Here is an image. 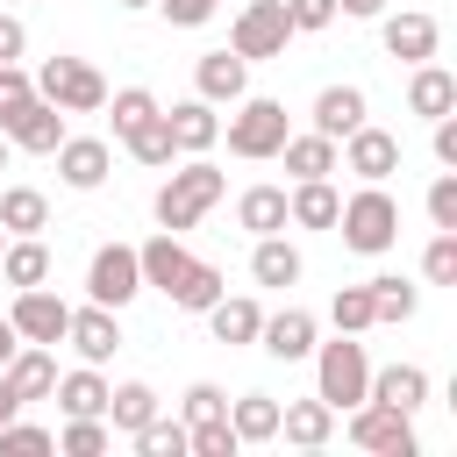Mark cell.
Here are the masks:
<instances>
[{
  "label": "cell",
  "instance_id": "1",
  "mask_svg": "<svg viewBox=\"0 0 457 457\" xmlns=\"http://www.w3.org/2000/svg\"><path fill=\"white\" fill-rule=\"evenodd\" d=\"M136 264H143V286H157L171 307H193V314H200V307H214V300L228 293V278H221L214 264H200L171 228H157V236L136 250Z\"/></svg>",
  "mask_w": 457,
  "mask_h": 457
},
{
  "label": "cell",
  "instance_id": "2",
  "mask_svg": "<svg viewBox=\"0 0 457 457\" xmlns=\"http://www.w3.org/2000/svg\"><path fill=\"white\" fill-rule=\"evenodd\" d=\"M336 228H343V243H350L357 257H386V250L400 243V200H393L386 186H357V193L336 207Z\"/></svg>",
  "mask_w": 457,
  "mask_h": 457
},
{
  "label": "cell",
  "instance_id": "3",
  "mask_svg": "<svg viewBox=\"0 0 457 457\" xmlns=\"http://www.w3.org/2000/svg\"><path fill=\"white\" fill-rule=\"evenodd\" d=\"M221 193H228V179H221L207 157H193V164H179V171L157 186V221L179 236V228H193V221H200V214H207Z\"/></svg>",
  "mask_w": 457,
  "mask_h": 457
},
{
  "label": "cell",
  "instance_id": "4",
  "mask_svg": "<svg viewBox=\"0 0 457 457\" xmlns=\"http://www.w3.org/2000/svg\"><path fill=\"white\" fill-rule=\"evenodd\" d=\"M364 386H371V364H364V343H350V336H336V343H314V393L343 414V407H357L364 400Z\"/></svg>",
  "mask_w": 457,
  "mask_h": 457
},
{
  "label": "cell",
  "instance_id": "5",
  "mask_svg": "<svg viewBox=\"0 0 457 457\" xmlns=\"http://www.w3.org/2000/svg\"><path fill=\"white\" fill-rule=\"evenodd\" d=\"M36 93H43L50 107H64V114H100V107H107V79H100L86 57H50V64L36 71Z\"/></svg>",
  "mask_w": 457,
  "mask_h": 457
},
{
  "label": "cell",
  "instance_id": "6",
  "mask_svg": "<svg viewBox=\"0 0 457 457\" xmlns=\"http://www.w3.org/2000/svg\"><path fill=\"white\" fill-rule=\"evenodd\" d=\"M293 43V21H286V0H243L236 29H228V50L243 64H264V57H286Z\"/></svg>",
  "mask_w": 457,
  "mask_h": 457
},
{
  "label": "cell",
  "instance_id": "7",
  "mask_svg": "<svg viewBox=\"0 0 457 457\" xmlns=\"http://www.w3.org/2000/svg\"><path fill=\"white\" fill-rule=\"evenodd\" d=\"M286 136H293V129H286V107H278V100H264V93H257V100H250V93L236 100V114H228V150H236V157H250V164H257V157H278Z\"/></svg>",
  "mask_w": 457,
  "mask_h": 457
},
{
  "label": "cell",
  "instance_id": "8",
  "mask_svg": "<svg viewBox=\"0 0 457 457\" xmlns=\"http://www.w3.org/2000/svg\"><path fill=\"white\" fill-rule=\"evenodd\" d=\"M350 443L371 450V457H414V450H421V443H414V414H400V407H386V400H357V407H350Z\"/></svg>",
  "mask_w": 457,
  "mask_h": 457
},
{
  "label": "cell",
  "instance_id": "9",
  "mask_svg": "<svg viewBox=\"0 0 457 457\" xmlns=\"http://www.w3.org/2000/svg\"><path fill=\"white\" fill-rule=\"evenodd\" d=\"M136 293H143V264H136V250H129V243H100L93 264H86V300L121 314Z\"/></svg>",
  "mask_w": 457,
  "mask_h": 457
},
{
  "label": "cell",
  "instance_id": "10",
  "mask_svg": "<svg viewBox=\"0 0 457 457\" xmlns=\"http://www.w3.org/2000/svg\"><path fill=\"white\" fill-rule=\"evenodd\" d=\"M0 136H7L14 150H29V157H50V150L64 143V107H50L43 93H29V100L0 121Z\"/></svg>",
  "mask_w": 457,
  "mask_h": 457
},
{
  "label": "cell",
  "instance_id": "11",
  "mask_svg": "<svg viewBox=\"0 0 457 457\" xmlns=\"http://www.w3.org/2000/svg\"><path fill=\"white\" fill-rule=\"evenodd\" d=\"M343 171H357L364 186H386V179L400 171V136H386V129L357 121V129L343 136Z\"/></svg>",
  "mask_w": 457,
  "mask_h": 457
},
{
  "label": "cell",
  "instance_id": "12",
  "mask_svg": "<svg viewBox=\"0 0 457 457\" xmlns=\"http://www.w3.org/2000/svg\"><path fill=\"white\" fill-rule=\"evenodd\" d=\"M7 321H14V336H21V343H64L71 307H64L50 286H21V293H14V307H7Z\"/></svg>",
  "mask_w": 457,
  "mask_h": 457
},
{
  "label": "cell",
  "instance_id": "13",
  "mask_svg": "<svg viewBox=\"0 0 457 457\" xmlns=\"http://www.w3.org/2000/svg\"><path fill=\"white\" fill-rule=\"evenodd\" d=\"M64 343L79 350V364H107L114 350H121V321H114V307H71V321H64Z\"/></svg>",
  "mask_w": 457,
  "mask_h": 457
},
{
  "label": "cell",
  "instance_id": "14",
  "mask_svg": "<svg viewBox=\"0 0 457 457\" xmlns=\"http://www.w3.org/2000/svg\"><path fill=\"white\" fill-rule=\"evenodd\" d=\"M50 157H57V179H64L71 193H93V186H107V164H114V150H107L100 136H64Z\"/></svg>",
  "mask_w": 457,
  "mask_h": 457
},
{
  "label": "cell",
  "instance_id": "15",
  "mask_svg": "<svg viewBox=\"0 0 457 457\" xmlns=\"http://www.w3.org/2000/svg\"><path fill=\"white\" fill-rule=\"evenodd\" d=\"M193 86H200V100H207V107H221V100L236 107V100L250 93V64H243L236 50H207V57L193 64Z\"/></svg>",
  "mask_w": 457,
  "mask_h": 457
},
{
  "label": "cell",
  "instance_id": "16",
  "mask_svg": "<svg viewBox=\"0 0 457 457\" xmlns=\"http://www.w3.org/2000/svg\"><path fill=\"white\" fill-rule=\"evenodd\" d=\"M257 343H264L278 364L314 357V314H307V307H278V314H264V321H257Z\"/></svg>",
  "mask_w": 457,
  "mask_h": 457
},
{
  "label": "cell",
  "instance_id": "17",
  "mask_svg": "<svg viewBox=\"0 0 457 457\" xmlns=\"http://www.w3.org/2000/svg\"><path fill=\"white\" fill-rule=\"evenodd\" d=\"M164 129H171L179 157H200V150H214V143H221V114H214L207 100H179V107L164 114Z\"/></svg>",
  "mask_w": 457,
  "mask_h": 457
},
{
  "label": "cell",
  "instance_id": "18",
  "mask_svg": "<svg viewBox=\"0 0 457 457\" xmlns=\"http://www.w3.org/2000/svg\"><path fill=\"white\" fill-rule=\"evenodd\" d=\"M0 371H7V386L21 393V407H29V400H50V386H57V357H50V343H21Z\"/></svg>",
  "mask_w": 457,
  "mask_h": 457
},
{
  "label": "cell",
  "instance_id": "19",
  "mask_svg": "<svg viewBox=\"0 0 457 457\" xmlns=\"http://www.w3.org/2000/svg\"><path fill=\"white\" fill-rule=\"evenodd\" d=\"M278 436L293 443V450H321L328 436H336V407L314 393V400H293V407H278Z\"/></svg>",
  "mask_w": 457,
  "mask_h": 457
},
{
  "label": "cell",
  "instance_id": "20",
  "mask_svg": "<svg viewBox=\"0 0 457 457\" xmlns=\"http://www.w3.org/2000/svg\"><path fill=\"white\" fill-rule=\"evenodd\" d=\"M336 207H343V193L328 179H293V193H286V221L293 228H336Z\"/></svg>",
  "mask_w": 457,
  "mask_h": 457
},
{
  "label": "cell",
  "instance_id": "21",
  "mask_svg": "<svg viewBox=\"0 0 457 457\" xmlns=\"http://www.w3.org/2000/svg\"><path fill=\"white\" fill-rule=\"evenodd\" d=\"M386 57H400V64H421V57H436V14H386Z\"/></svg>",
  "mask_w": 457,
  "mask_h": 457
},
{
  "label": "cell",
  "instance_id": "22",
  "mask_svg": "<svg viewBox=\"0 0 457 457\" xmlns=\"http://www.w3.org/2000/svg\"><path fill=\"white\" fill-rule=\"evenodd\" d=\"M407 107H414L421 121L450 114V107H457V79H450L436 57H421V64H414V79H407Z\"/></svg>",
  "mask_w": 457,
  "mask_h": 457
},
{
  "label": "cell",
  "instance_id": "23",
  "mask_svg": "<svg viewBox=\"0 0 457 457\" xmlns=\"http://www.w3.org/2000/svg\"><path fill=\"white\" fill-rule=\"evenodd\" d=\"M357 121H364V93H357V86H321V93H314V136L343 143Z\"/></svg>",
  "mask_w": 457,
  "mask_h": 457
},
{
  "label": "cell",
  "instance_id": "24",
  "mask_svg": "<svg viewBox=\"0 0 457 457\" xmlns=\"http://www.w3.org/2000/svg\"><path fill=\"white\" fill-rule=\"evenodd\" d=\"M364 400H386V407H400V414H414V407L428 400V371H421V364H386V371H371V386H364Z\"/></svg>",
  "mask_w": 457,
  "mask_h": 457
},
{
  "label": "cell",
  "instance_id": "25",
  "mask_svg": "<svg viewBox=\"0 0 457 457\" xmlns=\"http://www.w3.org/2000/svg\"><path fill=\"white\" fill-rule=\"evenodd\" d=\"M200 314H207L214 343H257V321H264V307H257L250 293H236V300L221 293V300H214V307H200Z\"/></svg>",
  "mask_w": 457,
  "mask_h": 457
},
{
  "label": "cell",
  "instance_id": "26",
  "mask_svg": "<svg viewBox=\"0 0 457 457\" xmlns=\"http://www.w3.org/2000/svg\"><path fill=\"white\" fill-rule=\"evenodd\" d=\"M250 278H257V286H300V250L286 243V228H278V236H257Z\"/></svg>",
  "mask_w": 457,
  "mask_h": 457
},
{
  "label": "cell",
  "instance_id": "27",
  "mask_svg": "<svg viewBox=\"0 0 457 457\" xmlns=\"http://www.w3.org/2000/svg\"><path fill=\"white\" fill-rule=\"evenodd\" d=\"M50 400H57L64 414H107V378H100V364H79V371H64V378L50 386Z\"/></svg>",
  "mask_w": 457,
  "mask_h": 457
},
{
  "label": "cell",
  "instance_id": "28",
  "mask_svg": "<svg viewBox=\"0 0 457 457\" xmlns=\"http://www.w3.org/2000/svg\"><path fill=\"white\" fill-rule=\"evenodd\" d=\"M0 278L21 293V286H43L50 278V250H43V236H14L7 250H0Z\"/></svg>",
  "mask_w": 457,
  "mask_h": 457
},
{
  "label": "cell",
  "instance_id": "29",
  "mask_svg": "<svg viewBox=\"0 0 457 457\" xmlns=\"http://www.w3.org/2000/svg\"><path fill=\"white\" fill-rule=\"evenodd\" d=\"M278 157H286V171H293V179H328V171H336V143H328V136H314V129H307V136H286V143H278Z\"/></svg>",
  "mask_w": 457,
  "mask_h": 457
},
{
  "label": "cell",
  "instance_id": "30",
  "mask_svg": "<svg viewBox=\"0 0 457 457\" xmlns=\"http://www.w3.org/2000/svg\"><path fill=\"white\" fill-rule=\"evenodd\" d=\"M236 221H243L250 236H278V228H286V186H250V193L236 200Z\"/></svg>",
  "mask_w": 457,
  "mask_h": 457
},
{
  "label": "cell",
  "instance_id": "31",
  "mask_svg": "<svg viewBox=\"0 0 457 457\" xmlns=\"http://www.w3.org/2000/svg\"><path fill=\"white\" fill-rule=\"evenodd\" d=\"M150 414H157V393H150L143 378H129V386H107V428L136 436V428H143Z\"/></svg>",
  "mask_w": 457,
  "mask_h": 457
},
{
  "label": "cell",
  "instance_id": "32",
  "mask_svg": "<svg viewBox=\"0 0 457 457\" xmlns=\"http://www.w3.org/2000/svg\"><path fill=\"white\" fill-rule=\"evenodd\" d=\"M228 428H236V443H271L278 436V400L271 393H243L228 407Z\"/></svg>",
  "mask_w": 457,
  "mask_h": 457
},
{
  "label": "cell",
  "instance_id": "33",
  "mask_svg": "<svg viewBox=\"0 0 457 457\" xmlns=\"http://www.w3.org/2000/svg\"><path fill=\"white\" fill-rule=\"evenodd\" d=\"M0 228H7V236H36V228H50V200H43L36 186H7V193H0Z\"/></svg>",
  "mask_w": 457,
  "mask_h": 457
},
{
  "label": "cell",
  "instance_id": "34",
  "mask_svg": "<svg viewBox=\"0 0 457 457\" xmlns=\"http://www.w3.org/2000/svg\"><path fill=\"white\" fill-rule=\"evenodd\" d=\"M121 150H129L136 164H157V171H164V164L179 157V143H171V129H164V107H157L150 121H136V129L121 136Z\"/></svg>",
  "mask_w": 457,
  "mask_h": 457
},
{
  "label": "cell",
  "instance_id": "35",
  "mask_svg": "<svg viewBox=\"0 0 457 457\" xmlns=\"http://www.w3.org/2000/svg\"><path fill=\"white\" fill-rule=\"evenodd\" d=\"M364 293H371V321H414V307H421V293L407 278H364Z\"/></svg>",
  "mask_w": 457,
  "mask_h": 457
},
{
  "label": "cell",
  "instance_id": "36",
  "mask_svg": "<svg viewBox=\"0 0 457 457\" xmlns=\"http://www.w3.org/2000/svg\"><path fill=\"white\" fill-rule=\"evenodd\" d=\"M107 443H114V428H107L100 414H64V436H57L64 457H100Z\"/></svg>",
  "mask_w": 457,
  "mask_h": 457
},
{
  "label": "cell",
  "instance_id": "37",
  "mask_svg": "<svg viewBox=\"0 0 457 457\" xmlns=\"http://www.w3.org/2000/svg\"><path fill=\"white\" fill-rule=\"evenodd\" d=\"M421 278H428V286H457V228H436V236H428Z\"/></svg>",
  "mask_w": 457,
  "mask_h": 457
},
{
  "label": "cell",
  "instance_id": "38",
  "mask_svg": "<svg viewBox=\"0 0 457 457\" xmlns=\"http://www.w3.org/2000/svg\"><path fill=\"white\" fill-rule=\"evenodd\" d=\"M136 450H143V457H186V421L150 414V421L136 428Z\"/></svg>",
  "mask_w": 457,
  "mask_h": 457
},
{
  "label": "cell",
  "instance_id": "39",
  "mask_svg": "<svg viewBox=\"0 0 457 457\" xmlns=\"http://www.w3.org/2000/svg\"><path fill=\"white\" fill-rule=\"evenodd\" d=\"M328 321H336V336H357V328H371V293H364V286H343V293L328 300Z\"/></svg>",
  "mask_w": 457,
  "mask_h": 457
},
{
  "label": "cell",
  "instance_id": "40",
  "mask_svg": "<svg viewBox=\"0 0 457 457\" xmlns=\"http://www.w3.org/2000/svg\"><path fill=\"white\" fill-rule=\"evenodd\" d=\"M107 114H114V143H121V136H129L136 121H150V114H157V100H150L143 86H121V93L107 100Z\"/></svg>",
  "mask_w": 457,
  "mask_h": 457
},
{
  "label": "cell",
  "instance_id": "41",
  "mask_svg": "<svg viewBox=\"0 0 457 457\" xmlns=\"http://www.w3.org/2000/svg\"><path fill=\"white\" fill-rule=\"evenodd\" d=\"M0 450L7 457H43V450H57V436L36 428V421H0Z\"/></svg>",
  "mask_w": 457,
  "mask_h": 457
},
{
  "label": "cell",
  "instance_id": "42",
  "mask_svg": "<svg viewBox=\"0 0 457 457\" xmlns=\"http://www.w3.org/2000/svg\"><path fill=\"white\" fill-rule=\"evenodd\" d=\"M214 414H228V393H221L214 378L186 386V428H193V421H214Z\"/></svg>",
  "mask_w": 457,
  "mask_h": 457
},
{
  "label": "cell",
  "instance_id": "43",
  "mask_svg": "<svg viewBox=\"0 0 457 457\" xmlns=\"http://www.w3.org/2000/svg\"><path fill=\"white\" fill-rule=\"evenodd\" d=\"M428 221H436V228H457V171H443V179L428 186Z\"/></svg>",
  "mask_w": 457,
  "mask_h": 457
},
{
  "label": "cell",
  "instance_id": "44",
  "mask_svg": "<svg viewBox=\"0 0 457 457\" xmlns=\"http://www.w3.org/2000/svg\"><path fill=\"white\" fill-rule=\"evenodd\" d=\"M286 21H293V36L300 29H328L336 21V0H286Z\"/></svg>",
  "mask_w": 457,
  "mask_h": 457
},
{
  "label": "cell",
  "instance_id": "45",
  "mask_svg": "<svg viewBox=\"0 0 457 457\" xmlns=\"http://www.w3.org/2000/svg\"><path fill=\"white\" fill-rule=\"evenodd\" d=\"M29 93H36V79H29L21 64H0V121H7V114H14Z\"/></svg>",
  "mask_w": 457,
  "mask_h": 457
},
{
  "label": "cell",
  "instance_id": "46",
  "mask_svg": "<svg viewBox=\"0 0 457 457\" xmlns=\"http://www.w3.org/2000/svg\"><path fill=\"white\" fill-rule=\"evenodd\" d=\"M157 7H164V21H171V29H200V21H214V7H221V0H157Z\"/></svg>",
  "mask_w": 457,
  "mask_h": 457
},
{
  "label": "cell",
  "instance_id": "47",
  "mask_svg": "<svg viewBox=\"0 0 457 457\" xmlns=\"http://www.w3.org/2000/svg\"><path fill=\"white\" fill-rule=\"evenodd\" d=\"M436 164H450V171H457V107H450V114H436Z\"/></svg>",
  "mask_w": 457,
  "mask_h": 457
},
{
  "label": "cell",
  "instance_id": "48",
  "mask_svg": "<svg viewBox=\"0 0 457 457\" xmlns=\"http://www.w3.org/2000/svg\"><path fill=\"white\" fill-rule=\"evenodd\" d=\"M21 50H29V29H21L14 14H0V64H14Z\"/></svg>",
  "mask_w": 457,
  "mask_h": 457
},
{
  "label": "cell",
  "instance_id": "49",
  "mask_svg": "<svg viewBox=\"0 0 457 457\" xmlns=\"http://www.w3.org/2000/svg\"><path fill=\"white\" fill-rule=\"evenodd\" d=\"M336 14H357V21H371V14H386V0H336Z\"/></svg>",
  "mask_w": 457,
  "mask_h": 457
},
{
  "label": "cell",
  "instance_id": "50",
  "mask_svg": "<svg viewBox=\"0 0 457 457\" xmlns=\"http://www.w3.org/2000/svg\"><path fill=\"white\" fill-rule=\"evenodd\" d=\"M14 414H21V393H14V386H7V371H0V421H14Z\"/></svg>",
  "mask_w": 457,
  "mask_h": 457
},
{
  "label": "cell",
  "instance_id": "51",
  "mask_svg": "<svg viewBox=\"0 0 457 457\" xmlns=\"http://www.w3.org/2000/svg\"><path fill=\"white\" fill-rule=\"evenodd\" d=\"M14 350H21V336H14V321H7V314H0V364H7V357H14Z\"/></svg>",
  "mask_w": 457,
  "mask_h": 457
},
{
  "label": "cell",
  "instance_id": "52",
  "mask_svg": "<svg viewBox=\"0 0 457 457\" xmlns=\"http://www.w3.org/2000/svg\"><path fill=\"white\" fill-rule=\"evenodd\" d=\"M7 150H14V143H7V136H0V171H7Z\"/></svg>",
  "mask_w": 457,
  "mask_h": 457
},
{
  "label": "cell",
  "instance_id": "53",
  "mask_svg": "<svg viewBox=\"0 0 457 457\" xmlns=\"http://www.w3.org/2000/svg\"><path fill=\"white\" fill-rule=\"evenodd\" d=\"M114 7H157V0H114Z\"/></svg>",
  "mask_w": 457,
  "mask_h": 457
},
{
  "label": "cell",
  "instance_id": "54",
  "mask_svg": "<svg viewBox=\"0 0 457 457\" xmlns=\"http://www.w3.org/2000/svg\"><path fill=\"white\" fill-rule=\"evenodd\" d=\"M0 250H7V228H0Z\"/></svg>",
  "mask_w": 457,
  "mask_h": 457
}]
</instances>
